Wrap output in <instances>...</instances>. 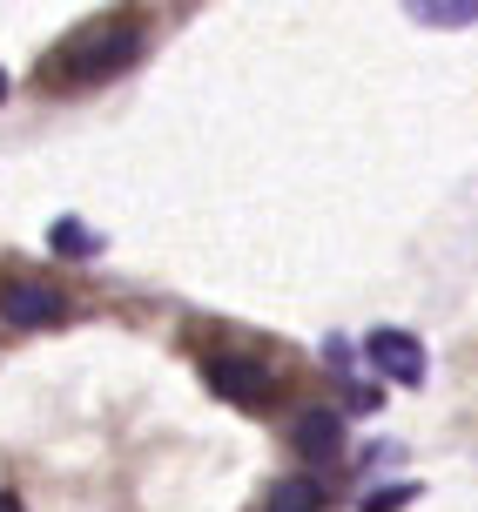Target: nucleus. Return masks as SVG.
Segmentation results:
<instances>
[{"label": "nucleus", "mask_w": 478, "mask_h": 512, "mask_svg": "<svg viewBox=\"0 0 478 512\" xmlns=\"http://www.w3.org/2000/svg\"><path fill=\"white\" fill-rule=\"evenodd\" d=\"M411 14L418 21H438V27H465V21H478V0H418Z\"/></svg>", "instance_id": "obj_8"}, {"label": "nucleus", "mask_w": 478, "mask_h": 512, "mask_svg": "<svg viewBox=\"0 0 478 512\" xmlns=\"http://www.w3.org/2000/svg\"><path fill=\"white\" fill-rule=\"evenodd\" d=\"M263 512H324V486L317 479H277Z\"/></svg>", "instance_id": "obj_6"}, {"label": "nucleus", "mask_w": 478, "mask_h": 512, "mask_svg": "<svg viewBox=\"0 0 478 512\" xmlns=\"http://www.w3.org/2000/svg\"><path fill=\"white\" fill-rule=\"evenodd\" d=\"M209 391H223L229 405H243V411H256V405H270V371L256 358H209Z\"/></svg>", "instance_id": "obj_2"}, {"label": "nucleus", "mask_w": 478, "mask_h": 512, "mask_svg": "<svg viewBox=\"0 0 478 512\" xmlns=\"http://www.w3.org/2000/svg\"><path fill=\"white\" fill-rule=\"evenodd\" d=\"M61 310L68 304H61L54 283H7V290H0V317H7L14 331H41V324H54Z\"/></svg>", "instance_id": "obj_4"}, {"label": "nucleus", "mask_w": 478, "mask_h": 512, "mask_svg": "<svg viewBox=\"0 0 478 512\" xmlns=\"http://www.w3.org/2000/svg\"><path fill=\"white\" fill-rule=\"evenodd\" d=\"M0 512H21V499H14V492H0Z\"/></svg>", "instance_id": "obj_10"}, {"label": "nucleus", "mask_w": 478, "mask_h": 512, "mask_svg": "<svg viewBox=\"0 0 478 512\" xmlns=\"http://www.w3.org/2000/svg\"><path fill=\"white\" fill-rule=\"evenodd\" d=\"M48 243H54L61 256H95V250H101V236H88V223H75V216H61V223L48 230Z\"/></svg>", "instance_id": "obj_7"}, {"label": "nucleus", "mask_w": 478, "mask_h": 512, "mask_svg": "<svg viewBox=\"0 0 478 512\" xmlns=\"http://www.w3.org/2000/svg\"><path fill=\"white\" fill-rule=\"evenodd\" d=\"M364 358L378 364V378H398V384H425V351L411 331H371L364 337Z\"/></svg>", "instance_id": "obj_3"}, {"label": "nucleus", "mask_w": 478, "mask_h": 512, "mask_svg": "<svg viewBox=\"0 0 478 512\" xmlns=\"http://www.w3.org/2000/svg\"><path fill=\"white\" fill-rule=\"evenodd\" d=\"M135 54H142V27L135 21H115V27L101 21V27H81L61 54H48L41 81H48V88H88V81L122 75Z\"/></svg>", "instance_id": "obj_1"}, {"label": "nucleus", "mask_w": 478, "mask_h": 512, "mask_svg": "<svg viewBox=\"0 0 478 512\" xmlns=\"http://www.w3.org/2000/svg\"><path fill=\"white\" fill-rule=\"evenodd\" d=\"M0 95H7V75H0Z\"/></svg>", "instance_id": "obj_11"}, {"label": "nucleus", "mask_w": 478, "mask_h": 512, "mask_svg": "<svg viewBox=\"0 0 478 512\" xmlns=\"http://www.w3.org/2000/svg\"><path fill=\"white\" fill-rule=\"evenodd\" d=\"M297 452L337 459V452H344V418H337V411H303L297 418Z\"/></svg>", "instance_id": "obj_5"}, {"label": "nucleus", "mask_w": 478, "mask_h": 512, "mask_svg": "<svg viewBox=\"0 0 478 512\" xmlns=\"http://www.w3.org/2000/svg\"><path fill=\"white\" fill-rule=\"evenodd\" d=\"M411 499H418V486H378L371 499H364V512H404Z\"/></svg>", "instance_id": "obj_9"}]
</instances>
